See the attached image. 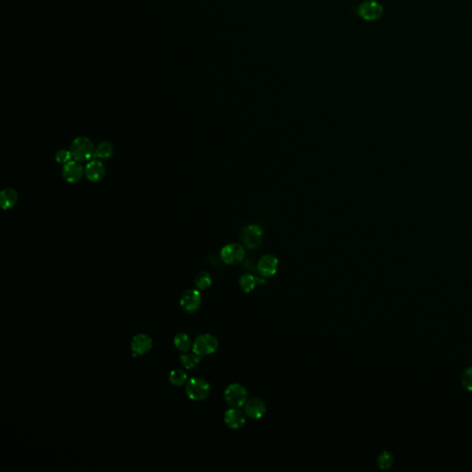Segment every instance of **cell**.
Wrapping results in <instances>:
<instances>
[{"mask_svg":"<svg viewBox=\"0 0 472 472\" xmlns=\"http://www.w3.org/2000/svg\"><path fill=\"white\" fill-rule=\"evenodd\" d=\"M72 158L77 162H87L94 156L95 147L90 138L79 136L71 142V148Z\"/></svg>","mask_w":472,"mask_h":472,"instance_id":"cell-1","label":"cell"},{"mask_svg":"<svg viewBox=\"0 0 472 472\" xmlns=\"http://www.w3.org/2000/svg\"><path fill=\"white\" fill-rule=\"evenodd\" d=\"M185 392L188 398L193 401H203L211 394V385L206 380L194 377L186 383Z\"/></svg>","mask_w":472,"mask_h":472,"instance_id":"cell-2","label":"cell"},{"mask_svg":"<svg viewBox=\"0 0 472 472\" xmlns=\"http://www.w3.org/2000/svg\"><path fill=\"white\" fill-rule=\"evenodd\" d=\"M247 390L245 387L240 384L234 383L227 386L224 391V399L226 403L233 408H240L244 406L247 401Z\"/></svg>","mask_w":472,"mask_h":472,"instance_id":"cell-3","label":"cell"},{"mask_svg":"<svg viewBox=\"0 0 472 472\" xmlns=\"http://www.w3.org/2000/svg\"><path fill=\"white\" fill-rule=\"evenodd\" d=\"M218 347L219 342L215 336L210 334H202L200 336H196L195 342H193L192 350L194 353L200 356H206L215 353Z\"/></svg>","mask_w":472,"mask_h":472,"instance_id":"cell-4","label":"cell"},{"mask_svg":"<svg viewBox=\"0 0 472 472\" xmlns=\"http://www.w3.org/2000/svg\"><path fill=\"white\" fill-rule=\"evenodd\" d=\"M358 13L365 21L374 22L383 16L384 8L375 0H366L359 6Z\"/></svg>","mask_w":472,"mask_h":472,"instance_id":"cell-5","label":"cell"},{"mask_svg":"<svg viewBox=\"0 0 472 472\" xmlns=\"http://www.w3.org/2000/svg\"><path fill=\"white\" fill-rule=\"evenodd\" d=\"M202 304L201 293L197 290H188L183 293L180 299V305L185 312L193 314L200 308Z\"/></svg>","mask_w":472,"mask_h":472,"instance_id":"cell-6","label":"cell"},{"mask_svg":"<svg viewBox=\"0 0 472 472\" xmlns=\"http://www.w3.org/2000/svg\"><path fill=\"white\" fill-rule=\"evenodd\" d=\"M244 257V248L238 244H227L221 251L222 260L228 265H236L243 260Z\"/></svg>","mask_w":472,"mask_h":472,"instance_id":"cell-7","label":"cell"},{"mask_svg":"<svg viewBox=\"0 0 472 472\" xmlns=\"http://www.w3.org/2000/svg\"><path fill=\"white\" fill-rule=\"evenodd\" d=\"M263 231L257 225H249L243 231V241L249 249H255L261 244Z\"/></svg>","mask_w":472,"mask_h":472,"instance_id":"cell-8","label":"cell"},{"mask_svg":"<svg viewBox=\"0 0 472 472\" xmlns=\"http://www.w3.org/2000/svg\"><path fill=\"white\" fill-rule=\"evenodd\" d=\"M62 174L65 182L70 184H75L82 179L84 174V168L82 167L80 162L74 160L64 164L62 169Z\"/></svg>","mask_w":472,"mask_h":472,"instance_id":"cell-9","label":"cell"},{"mask_svg":"<svg viewBox=\"0 0 472 472\" xmlns=\"http://www.w3.org/2000/svg\"><path fill=\"white\" fill-rule=\"evenodd\" d=\"M152 348V338L146 334H139L131 342V350L133 356H142L149 353Z\"/></svg>","mask_w":472,"mask_h":472,"instance_id":"cell-10","label":"cell"},{"mask_svg":"<svg viewBox=\"0 0 472 472\" xmlns=\"http://www.w3.org/2000/svg\"><path fill=\"white\" fill-rule=\"evenodd\" d=\"M105 174V168L103 163L98 160H92L84 167V175L90 182L97 183L103 179Z\"/></svg>","mask_w":472,"mask_h":472,"instance_id":"cell-11","label":"cell"},{"mask_svg":"<svg viewBox=\"0 0 472 472\" xmlns=\"http://www.w3.org/2000/svg\"><path fill=\"white\" fill-rule=\"evenodd\" d=\"M245 415L238 408H232L224 413V423L232 430L242 428L245 424Z\"/></svg>","mask_w":472,"mask_h":472,"instance_id":"cell-12","label":"cell"},{"mask_svg":"<svg viewBox=\"0 0 472 472\" xmlns=\"http://www.w3.org/2000/svg\"><path fill=\"white\" fill-rule=\"evenodd\" d=\"M279 261L276 256L273 255H266L262 256L257 263V269L262 276L272 277L278 271Z\"/></svg>","mask_w":472,"mask_h":472,"instance_id":"cell-13","label":"cell"},{"mask_svg":"<svg viewBox=\"0 0 472 472\" xmlns=\"http://www.w3.org/2000/svg\"><path fill=\"white\" fill-rule=\"evenodd\" d=\"M266 412V404L259 398H251L244 404V413L251 419H261Z\"/></svg>","mask_w":472,"mask_h":472,"instance_id":"cell-14","label":"cell"},{"mask_svg":"<svg viewBox=\"0 0 472 472\" xmlns=\"http://www.w3.org/2000/svg\"><path fill=\"white\" fill-rule=\"evenodd\" d=\"M19 195L15 189L8 187L1 191L0 195V204L3 210H9L14 205H16Z\"/></svg>","mask_w":472,"mask_h":472,"instance_id":"cell-15","label":"cell"},{"mask_svg":"<svg viewBox=\"0 0 472 472\" xmlns=\"http://www.w3.org/2000/svg\"><path fill=\"white\" fill-rule=\"evenodd\" d=\"M114 152L113 144L111 142L104 141V142H100L95 148L93 158L98 160H106L113 156Z\"/></svg>","mask_w":472,"mask_h":472,"instance_id":"cell-16","label":"cell"},{"mask_svg":"<svg viewBox=\"0 0 472 472\" xmlns=\"http://www.w3.org/2000/svg\"><path fill=\"white\" fill-rule=\"evenodd\" d=\"M180 361L185 369L191 370L195 368L198 364H200L201 356L193 353H184L180 354Z\"/></svg>","mask_w":472,"mask_h":472,"instance_id":"cell-17","label":"cell"},{"mask_svg":"<svg viewBox=\"0 0 472 472\" xmlns=\"http://www.w3.org/2000/svg\"><path fill=\"white\" fill-rule=\"evenodd\" d=\"M174 344L178 351L183 352V353L188 352L193 346V343L191 342L190 336L187 334L183 333V332L175 335L174 339Z\"/></svg>","mask_w":472,"mask_h":472,"instance_id":"cell-18","label":"cell"},{"mask_svg":"<svg viewBox=\"0 0 472 472\" xmlns=\"http://www.w3.org/2000/svg\"><path fill=\"white\" fill-rule=\"evenodd\" d=\"M169 381L174 386H183L186 385L187 374L181 369H174L169 375Z\"/></svg>","mask_w":472,"mask_h":472,"instance_id":"cell-19","label":"cell"},{"mask_svg":"<svg viewBox=\"0 0 472 472\" xmlns=\"http://www.w3.org/2000/svg\"><path fill=\"white\" fill-rule=\"evenodd\" d=\"M395 461L394 456L388 451H384L383 453L380 454L378 458H377V466L383 470L389 469Z\"/></svg>","mask_w":472,"mask_h":472,"instance_id":"cell-20","label":"cell"},{"mask_svg":"<svg viewBox=\"0 0 472 472\" xmlns=\"http://www.w3.org/2000/svg\"><path fill=\"white\" fill-rule=\"evenodd\" d=\"M240 286L244 293H250L255 289L256 285V279L252 274H244L240 279Z\"/></svg>","mask_w":472,"mask_h":472,"instance_id":"cell-21","label":"cell"},{"mask_svg":"<svg viewBox=\"0 0 472 472\" xmlns=\"http://www.w3.org/2000/svg\"><path fill=\"white\" fill-rule=\"evenodd\" d=\"M212 276L206 272H201L195 276V284L197 289L205 290L212 285Z\"/></svg>","mask_w":472,"mask_h":472,"instance_id":"cell-22","label":"cell"},{"mask_svg":"<svg viewBox=\"0 0 472 472\" xmlns=\"http://www.w3.org/2000/svg\"><path fill=\"white\" fill-rule=\"evenodd\" d=\"M72 158L71 150H65V149H61L55 153V161L58 163L65 164L69 162H71Z\"/></svg>","mask_w":472,"mask_h":472,"instance_id":"cell-23","label":"cell"},{"mask_svg":"<svg viewBox=\"0 0 472 472\" xmlns=\"http://www.w3.org/2000/svg\"><path fill=\"white\" fill-rule=\"evenodd\" d=\"M461 383L465 389L472 392V366L464 371L461 376Z\"/></svg>","mask_w":472,"mask_h":472,"instance_id":"cell-24","label":"cell"}]
</instances>
